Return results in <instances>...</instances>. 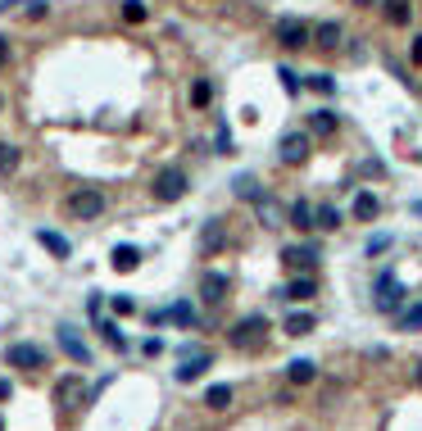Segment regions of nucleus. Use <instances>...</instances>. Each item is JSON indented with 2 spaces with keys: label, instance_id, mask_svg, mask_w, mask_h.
<instances>
[{
  "label": "nucleus",
  "instance_id": "nucleus-2",
  "mask_svg": "<svg viewBox=\"0 0 422 431\" xmlns=\"http://www.w3.org/2000/svg\"><path fill=\"white\" fill-rule=\"evenodd\" d=\"M264 341H268V318L264 313H245V318L227 331V345H232V350H245V354L264 350Z\"/></svg>",
  "mask_w": 422,
  "mask_h": 431
},
{
  "label": "nucleus",
  "instance_id": "nucleus-42",
  "mask_svg": "<svg viewBox=\"0 0 422 431\" xmlns=\"http://www.w3.org/2000/svg\"><path fill=\"white\" fill-rule=\"evenodd\" d=\"M409 60H414V64H422V36H414V50H409Z\"/></svg>",
  "mask_w": 422,
  "mask_h": 431
},
{
  "label": "nucleus",
  "instance_id": "nucleus-40",
  "mask_svg": "<svg viewBox=\"0 0 422 431\" xmlns=\"http://www.w3.org/2000/svg\"><path fill=\"white\" fill-rule=\"evenodd\" d=\"M386 245H390V236H372V241H368V254H381Z\"/></svg>",
  "mask_w": 422,
  "mask_h": 431
},
{
  "label": "nucleus",
  "instance_id": "nucleus-20",
  "mask_svg": "<svg viewBox=\"0 0 422 431\" xmlns=\"http://www.w3.org/2000/svg\"><path fill=\"white\" fill-rule=\"evenodd\" d=\"M291 227L295 232H313V205L309 200H295L291 205Z\"/></svg>",
  "mask_w": 422,
  "mask_h": 431
},
{
  "label": "nucleus",
  "instance_id": "nucleus-24",
  "mask_svg": "<svg viewBox=\"0 0 422 431\" xmlns=\"http://www.w3.org/2000/svg\"><path fill=\"white\" fill-rule=\"evenodd\" d=\"M18 164H23V155H18L14 141H0V177H9V172H18Z\"/></svg>",
  "mask_w": 422,
  "mask_h": 431
},
{
  "label": "nucleus",
  "instance_id": "nucleus-38",
  "mask_svg": "<svg viewBox=\"0 0 422 431\" xmlns=\"http://www.w3.org/2000/svg\"><path fill=\"white\" fill-rule=\"evenodd\" d=\"M218 155H232V132L218 128Z\"/></svg>",
  "mask_w": 422,
  "mask_h": 431
},
{
  "label": "nucleus",
  "instance_id": "nucleus-23",
  "mask_svg": "<svg viewBox=\"0 0 422 431\" xmlns=\"http://www.w3.org/2000/svg\"><path fill=\"white\" fill-rule=\"evenodd\" d=\"M313 227L336 232V227H341V209H336V205H318V209H313Z\"/></svg>",
  "mask_w": 422,
  "mask_h": 431
},
{
  "label": "nucleus",
  "instance_id": "nucleus-16",
  "mask_svg": "<svg viewBox=\"0 0 422 431\" xmlns=\"http://www.w3.org/2000/svg\"><path fill=\"white\" fill-rule=\"evenodd\" d=\"M309 137H336V114H332V109H313L309 114Z\"/></svg>",
  "mask_w": 422,
  "mask_h": 431
},
{
  "label": "nucleus",
  "instance_id": "nucleus-39",
  "mask_svg": "<svg viewBox=\"0 0 422 431\" xmlns=\"http://www.w3.org/2000/svg\"><path fill=\"white\" fill-rule=\"evenodd\" d=\"M46 9H50L46 0H27V18H46Z\"/></svg>",
  "mask_w": 422,
  "mask_h": 431
},
{
  "label": "nucleus",
  "instance_id": "nucleus-11",
  "mask_svg": "<svg viewBox=\"0 0 422 431\" xmlns=\"http://www.w3.org/2000/svg\"><path fill=\"white\" fill-rule=\"evenodd\" d=\"M209 363H214V354H186V363L177 368V381L182 386H191V381H200L209 372Z\"/></svg>",
  "mask_w": 422,
  "mask_h": 431
},
{
  "label": "nucleus",
  "instance_id": "nucleus-34",
  "mask_svg": "<svg viewBox=\"0 0 422 431\" xmlns=\"http://www.w3.org/2000/svg\"><path fill=\"white\" fill-rule=\"evenodd\" d=\"M114 313H118V318H128V313H137V304H132V295H114Z\"/></svg>",
  "mask_w": 422,
  "mask_h": 431
},
{
  "label": "nucleus",
  "instance_id": "nucleus-37",
  "mask_svg": "<svg viewBox=\"0 0 422 431\" xmlns=\"http://www.w3.org/2000/svg\"><path fill=\"white\" fill-rule=\"evenodd\" d=\"M422 327V304H418V309H409L404 313V331H418Z\"/></svg>",
  "mask_w": 422,
  "mask_h": 431
},
{
  "label": "nucleus",
  "instance_id": "nucleus-43",
  "mask_svg": "<svg viewBox=\"0 0 422 431\" xmlns=\"http://www.w3.org/2000/svg\"><path fill=\"white\" fill-rule=\"evenodd\" d=\"M9 395H14V386H9V381L0 377V399H9Z\"/></svg>",
  "mask_w": 422,
  "mask_h": 431
},
{
  "label": "nucleus",
  "instance_id": "nucleus-41",
  "mask_svg": "<svg viewBox=\"0 0 422 431\" xmlns=\"http://www.w3.org/2000/svg\"><path fill=\"white\" fill-rule=\"evenodd\" d=\"M141 350H146V354H150V359H155V354H159V350H164V341H159V336H150L146 345H141Z\"/></svg>",
  "mask_w": 422,
  "mask_h": 431
},
{
  "label": "nucleus",
  "instance_id": "nucleus-29",
  "mask_svg": "<svg viewBox=\"0 0 422 431\" xmlns=\"http://www.w3.org/2000/svg\"><path fill=\"white\" fill-rule=\"evenodd\" d=\"M205 404L209 409H227V404H232V386H209L205 390Z\"/></svg>",
  "mask_w": 422,
  "mask_h": 431
},
{
  "label": "nucleus",
  "instance_id": "nucleus-47",
  "mask_svg": "<svg viewBox=\"0 0 422 431\" xmlns=\"http://www.w3.org/2000/svg\"><path fill=\"white\" fill-rule=\"evenodd\" d=\"M0 431H5V418H0Z\"/></svg>",
  "mask_w": 422,
  "mask_h": 431
},
{
  "label": "nucleus",
  "instance_id": "nucleus-17",
  "mask_svg": "<svg viewBox=\"0 0 422 431\" xmlns=\"http://www.w3.org/2000/svg\"><path fill=\"white\" fill-rule=\"evenodd\" d=\"M377 214H381V200L372 196V191H359V196H354V218H359V223H372Z\"/></svg>",
  "mask_w": 422,
  "mask_h": 431
},
{
  "label": "nucleus",
  "instance_id": "nucleus-22",
  "mask_svg": "<svg viewBox=\"0 0 422 431\" xmlns=\"http://www.w3.org/2000/svg\"><path fill=\"white\" fill-rule=\"evenodd\" d=\"M36 241H41V245H46V250H50L55 259H69V254H73V245L64 241L60 232H46V227H41V232H36Z\"/></svg>",
  "mask_w": 422,
  "mask_h": 431
},
{
  "label": "nucleus",
  "instance_id": "nucleus-5",
  "mask_svg": "<svg viewBox=\"0 0 422 431\" xmlns=\"http://www.w3.org/2000/svg\"><path fill=\"white\" fill-rule=\"evenodd\" d=\"M273 41L282 46V50H300V46H309V23L295 18V14L277 18V23H273Z\"/></svg>",
  "mask_w": 422,
  "mask_h": 431
},
{
  "label": "nucleus",
  "instance_id": "nucleus-27",
  "mask_svg": "<svg viewBox=\"0 0 422 431\" xmlns=\"http://www.w3.org/2000/svg\"><path fill=\"white\" fill-rule=\"evenodd\" d=\"M128 23H146L150 18V9H146V0H123V9H118Z\"/></svg>",
  "mask_w": 422,
  "mask_h": 431
},
{
  "label": "nucleus",
  "instance_id": "nucleus-12",
  "mask_svg": "<svg viewBox=\"0 0 422 431\" xmlns=\"http://www.w3.org/2000/svg\"><path fill=\"white\" fill-rule=\"evenodd\" d=\"M109 264H114V273H137V268H141V250H137V245H114Z\"/></svg>",
  "mask_w": 422,
  "mask_h": 431
},
{
  "label": "nucleus",
  "instance_id": "nucleus-33",
  "mask_svg": "<svg viewBox=\"0 0 422 431\" xmlns=\"http://www.w3.org/2000/svg\"><path fill=\"white\" fill-rule=\"evenodd\" d=\"M100 336L109 341V345H118L123 350V331H118V322H109V318H100Z\"/></svg>",
  "mask_w": 422,
  "mask_h": 431
},
{
  "label": "nucleus",
  "instance_id": "nucleus-4",
  "mask_svg": "<svg viewBox=\"0 0 422 431\" xmlns=\"http://www.w3.org/2000/svg\"><path fill=\"white\" fill-rule=\"evenodd\" d=\"M82 404H86V381H82V372H69V377L55 381V409H60L64 418L78 413Z\"/></svg>",
  "mask_w": 422,
  "mask_h": 431
},
{
  "label": "nucleus",
  "instance_id": "nucleus-45",
  "mask_svg": "<svg viewBox=\"0 0 422 431\" xmlns=\"http://www.w3.org/2000/svg\"><path fill=\"white\" fill-rule=\"evenodd\" d=\"M418 386H422V363H418Z\"/></svg>",
  "mask_w": 422,
  "mask_h": 431
},
{
  "label": "nucleus",
  "instance_id": "nucleus-1",
  "mask_svg": "<svg viewBox=\"0 0 422 431\" xmlns=\"http://www.w3.org/2000/svg\"><path fill=\"white\" fill-rule=\"evenodd\" d=\"M186 186H191L186 168H182V164H168V168L155 172V182H150V196H155V205H177V200L186 196Z\"/></svg>",
  "mask_w": 422,
  "mask_h": 431
},
{
  "label": "nucleus",
  "instance_id": "nucleus-26",
  "mask_svg": "<svg viewBox=\"0 0 422 431\" xmlns=\"http://www.w3.org/2000/svg\"><path fill=\"white\" fill-rule=\"evenodd\" d=\"M200 245H205V254H214L218 245H223V223H218V218H214V223H205V236H200Z\"/></svg>",
  "mask_w": 422,
  "mask_h": 431
},
{
  "label": "nucleus",
  "instance_id": "nucleus-10",
  "mask_svg": "<svg viewBox=\"0 0 422 431\" xmlns=\"http://www.w3.org/2000/svg\"><path fill=\"white\" fill-rule=\"evenodd\" d=\"M341 36H345V27L336 23V18H327V23L309 27V41H313V46H322V50H336V46H341Z\"/></svg>",
  "mask_w": 422,
  "mask_h": 431
},
{
  "label": "nucleus",
  "instance_id": "nucleus-36",
  "mask_svg": "<svg viewBox=\"0 0 422 431\" xmlns=\"http://www.w3.org/2000/svg\"><path fill=\"white\" fill-rule=\"evenodd\" d=\"M9 60H14V46H9V36H0V73L9 69Z\"/></svg>",
  "mask_w": 422,
  "mask_h": 431
},
{
  "label": "nucleus",
  "instance_id": "nucleus-32",
  "mask_svg": "<svg viewBox=\"0 0 422 431\" xmlns=\"http://www.w3.org/2000/svg\"><path fill=\"white\" fill-rule=\"evenodd\" d=\"M236 196H241V200H259L264 191H259V182H254V177H241V182H236Z\"/></svg>",
  "mask_w": 422,
  "mask_h": 431
},
{
  "label": "nucleus",
  "instance_id": "nucleus-21",
  "mask_svg": "<svg viewBox=\"0 0 422 431\" xmlns=\"http://www.w3.org/2000/svg\"><path fill=\"white\" fill-rule=\"evenodd\" d=\"M254 209H259V218H264V227H282V205H277L273 196H259Z\"/></svg>",
  "mask_w": 422,
  "mask_h": 431
},
{
  "label": "nucleus",
  "instance_id": "nucleus-14",
  "mask_svg": "<svg viewBox=\"0 0 422 431\" xmlns=\"http://www.w3.org/2000/svg\"><path fill=\"white\" fill-rule=\"evenodd\" d=\"M381 14H386L390 27H409V18H414V5H409V0H381Z\"/></svg>",
  "mask_w": 422,
  "mask_h": 431
},
{
  "label": "nucleus",
  "instance_id": "nucleus-25",
  "mask_svg": "<svg viewBox=\"0 0 422 431\" xmlns=\"http://www.w3.org/2000/svg\"><path fill=\"white\" fill-rule=\"evenodd\" d=\"M313 331V313H291L286 318V336H309Z\"/></svg>",
  "mask_w": 422,
  "mask_h": 431
},
{
  "label": "nucleus",
  "instance_id": "nucleus-9",
  "mask_svg": "<svg viewBox=\"0 0 422 431\" xmlns=\"http://www.w3.org/2000/svg\"><path fill=\"white\" fill-rule=\"evenodd\" d=\"M227 291H232L227 273H205V277H200V300H205V304H214V309L227 300Z\"/></svg>",
  "mask_w": 422,
  "mask_h": 431
},
{
  "label": "nucleus",
  "instance_id": "nucleus-35",
  "mask_svg": "<svg viewBox=\"0 0 422 431\" xmlns=\"http://www.w3.org/2000/svg\"><path fill=\"white\" fill-rule=\"evenodd\" d=\"M277 78H282V86H286V95H295V91H300V78H295L291 69H277Z\"/></svg>",
  "mask_w": 422,
  "mask_h": 431
},
{
  "label": "nucleus",
  "instance_id": "nucleus-13",
  "mask_svg": "<svg viewBox=\"0 0 422 431\" xmlns=\"http://www.w3.org/2000/svg\"><path fill=\"white\" fill-rule=\"evenodd\" d=\"M282 264L304 268V273H309V268L318 264V250H313V245H286V250H282Z\"/></svg>",
  "mask_w": 422,
  "mask_h": 431
},
{
  "label": "nucleus",
  "instance_id": "nucleus-30",
  "mask_svg": "<svg viewBox=\"0 0 422 431\" xmlns=\"http://www.w3.org/2000/svg\"><path fill=\"white\" fill-rule=\"evenodd\" d=\"M209 100H214V86H209L205 78H200V82H191V104H196V109H205Z\"/></svg>",
  "mask_w": 422,
  "mask_h": 431
},
{
  "label": "nucleus",
  "instance_id": "nucleus-18",
  "mask_svg": "<svg viewBox=\"0 0 422 431\" xmlns=\"http://www.w3.org/2000/svg\"><path fill=\"white\" fill-rule=\"evenodd\" d=\"M60 345H64V354H69L73 363H91V350L73 336V327H60Z\"/></svg>",
  "mask_w": 422,
  "mask_h": 431
},
{
  "label": "nucleus",
  "instance_id": "nucleus-7",
  "mask_svg": "<svg viewBox=\"0 0 422 431\" xmlns=\"http://www.w3.org/2000/svg\"><path fill=\"white\" fill-rule=\"evenodd\" d=\"M372 295H377L372 304H377L381 313H395V309H400V300H404V286H400V277H395V273H381V277H377V291H372Z\"/></svg>",
  "mask_w": 422,
  "mask_h": 431
},
{
  "label": "nucleus",
  "instance_id": "nucleus-46",
  "mask_svg": "<svg viewBox=\"0 0 422 431\" xmlns=\"http://www.w3.org/2000/svg\"><path fill=\"white\" fill-rule=\"evenodd\" d=\"M0 114H5V95H0Z\"/></svg>",
  "mask_w": 422,
  "mask_h": 431
},
{
  "label": "nucleus",
  "instance_id": "nucleus-8",
  "mask_svg": "<svg viewBox=\"0 0 422 431\" xmlns=\"http://www.w3.org/2000/svg\"><path fill=\"white\" fill-rule=\"evenodd\" d=\"M277 159H282V164H304V159H309V132H286L282 137V146H277Z\"/></svg>",
  "mask_w": 422,
  "mask_h": 431
},
{
  "label": "nucleus",
  "instance_id": "nucleus-15",
  "mask_svg": "<svg viewBox=\"0 0 422 431\" xmlns=\"http://www.w3.org/2000/svg\"><path fill=\"white\" fill-rule=\"evenodd\" d=\"M277 295H282V300H313V295H318V282L304 273V277H295V282L286 286V291H277Z\"/></svg>",
  "mask_w": 422,
  "mask_h": 431
},
{
  "label": "nucleus",
  "instance_id": "nucleus-31",
  "mask_svg": "<svg viewBox=\"0 0 422 431\" xmlns=\"http://www.w3.org/2000/svg\"><path fill=\"white\" fill-rule=\"evenodd\" d=\"M313 91H318V95H336V78H332V73H313Z\"/></svg>",
  "mask_w": 422,
  "mask_h": 431
},
{
  "label": "nucleus",
  "instance_id": "nucleus-6",
  "mask_svg": "<svg viewBox=\"0 0 422 431\" xmlns=\"http://www.w3.org/2000/svg\"><path fill=\"white\" fill-rule=\"evenodd\" d=\"M5 363H9V368H27V372H36V368H46V350H41V345L18 341V345H9V350H5Z\"/></svg>",
  "mask_w": 422,
  "mask_h": 431
},
{
  "label": "nucleus",
  "instance_id": "nucleus-44",
  "mask_svg": "<svg viewBox=\"0 0 422 431\" xmlns=\"http://www.w3.org/2000/svg\"><path fill=\"white\" fill-rule=\"evenodd\" d=\"M354 5H359V9H372V5H381V0H354Z\"/></svg>",
  "mask_w": 422,
  "mask_h": 431
},
{
  "label": "nucleus",
  "instance_id": "nucleus-28",
  "mask_svg": "<svg viewBox=\"0 0 422 431\" xmlns=\"http://www.w3.org/2000/svg\"><path fill=\"white\" fill-rule=\"evenodd\" d=\"M168 318H172V322H182V327H196V322H200V318H196V309H191L186 300H177V304H172V309H168Z\"/></svg>",
  "mask_w": 422,
  "mask_h": 431
},
{
  "label": "nucleus",
  "instance_id": "nucleus-19",
  "mask_svg": "<svg viewBox=\"0 0 422 431\" xmlns=\"http://www.w3.org/2000/svg\"><path fill=\"white\" fill-rule=\"evenodd\" d=\"M286 377H291V386H309V381L318 377V368H313L309 359H295V363H286Z\"/></svg>",
  "mask_w": 422,
  "mask_h": 431
},
{
  "label": "nucleus",
  "instance_id": "nucleus-3",
  "mask_svg": "<svg viewBox=\"0 0 422 431\" xmlns=\"http://www.w3.org/2000/svg\"><path fill=\"white\" fill-rule=\"evenodd\" d=\"M64 214L78 218V223H91V218H100V214H104V196H100L95 186H78L69 200H64Z\"/></svg>",
  "mask_w": 422,
  "mask_h": 431
}]
</instances>
